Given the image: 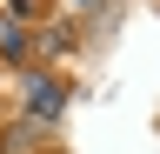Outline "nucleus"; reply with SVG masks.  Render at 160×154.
<instances>
[{"label":"nucleus","instance_id":"obj_1","mask_svg":"<svg viewBox=\"0 0 160 154\" xmlns=\"http://www.w3.org/2000/svg\"><path fill=\"white\" fill-rule=\"evenodd\" d=\"M27 107L40 114V121H53V114H60V87H53V81H33V87H27Z\"/></svg>","mask_w":160,"mask_h":154}]
</instances>
